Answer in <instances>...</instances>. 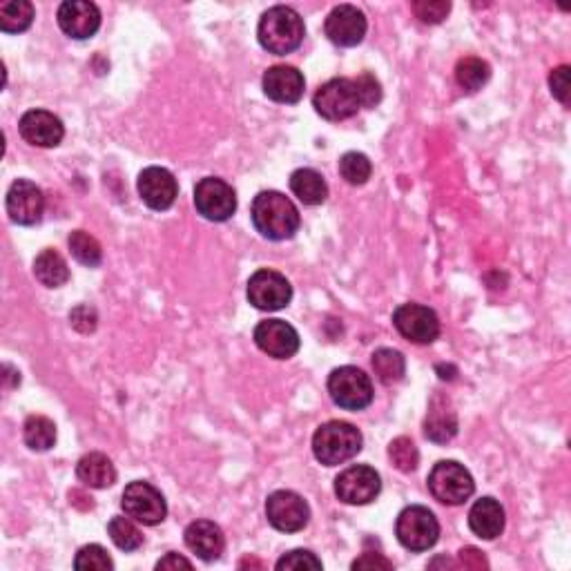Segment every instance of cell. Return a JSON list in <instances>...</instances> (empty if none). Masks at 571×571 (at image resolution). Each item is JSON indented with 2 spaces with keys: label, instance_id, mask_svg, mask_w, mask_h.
Returning <instances> with one entry per match:
<instances>
[{
  "label": "cell",
  "instance_id": "cell-14",
  "mask_svg": "<svg viewBox=\"0 0 571 571\" xmlns=\"http://www.w3.org/2000/svg\"><path fill=\"white\" fill-rule=\"evenodd\" d=\"M5 208L9 219L18 226H34L41 221L45 210L43 190L27 179H18L7 190Z\"/></svg>",
  "mask_w": 571,
  "mask_h": 571
},
{
  "label": "cell",
  "instance_id": "cell-31",
  "mask_svg": "<svg viewBox=\"0 0 571 571\" xmlns=\"http://www.w3.org/2000/svg\"><path fill=\"white\" fill-rule=\"evenodd\" d=\"M67 244H70V250H72V255L74 259L79 261V264L87 266V268H96V266H101V261H103V250H101V244L96 241L90 232H85V230H74L70 239H67Z\"/></svg>",
  "mask_w": 571,
  "mask_h": 571
},
{
  "label": "cell",
  "instance_id": "cell-6",
  "mask_svg": "<svg viewBox=\"0 0 571 571\" xmlns=\"http://www.w3.org/2000/svg\"><path fill=\"white\" fill-rule=\"evenodd\" d=\"M328 393L346 411H362L373 402V382L357 366H340L328 377Z\"/></svg>",
  "mask_w": 571,
  "mask_h": 571
},
{
  "label": "cell",
  "instance_id": "cell-17",
  "mask_svg": "<svg viewBox=\"0 0 571 571\" xmlns=\"http://www.w3.org/2000/svg\"><path fill=\"white\" fill-rule=\"evenodd\" d=\"M137 188H139V195L145 206L152 210L172 208V203L177 201V195H179V183L177 179H174V174L159 166L145 168L139 174Z\"/></svg>",
  "mask_w": 571,
  "mask_h": 571
},
{
  "label": "cell",
  "instance_id": "cell-33",
  "mask_svg": "<svg viewBox=\"0 0 571 571\" xmlns=\"http://www.w3.org/2000/svg\"><path fill=\"white\" fill-rule=\"evenodd\" d=\"M373 166L366 154L362 152H346L340 159V174L346 183L351 186H364L371 179Z\"/></svg>",
  "mask_w": 571,
  "mask_h": 571
},
{
  "label": "cell",
  "instance_id": "cell-7",
  "mask_svg": "<svg viewBox=\"0 0 571 571\" xmlns=\"http://www.w3.org/2000/svg\"><path fill=\"white\" fill-rule=\"evenodd\" d=\"M315 112L326 121H346L362 108L353 79H331L313 96Z\"/></svg>",
  "mask_w": 571,
  "mask_h": 571
},
{
  "label": "cell",
  "instance_id": "cell-16",
  "mask_svg": "<svg viewBox=\"0 0 571 571\" xmlns=\"http://www.w3.org/2000/svg\"><path fill=\"white\" fill-rule=\"evenodd\" d=\"M255 344L259 351L275 360H290L299 351V335L284 319H266L255 328Z\"/></svg>",
  "mask_w": 571,
  "mask_h": 571
},
{
  "label": "cell",
  "instance_id": "cell-44",
  "mask_svg": "<svg viewBox=\"0 0 571 571\" xmlns=\"http://www.w3.org/2000/svg\"><path fill=\"white\" fill-rule=\"evenodd\" d=\"M239 567L241 569H246V567H257V569H264V563H259V560H255V558H244L239 563Z\"/></svg>",
  "mask_w": 571,
  "mask_h": 571
},
{
  "label": "cell",
  "instance_id": "cell-29",
  "mask_svg": "<svg viewBox=\"0 0 571 571\" xmlns=\"http://www.w3.org/2000/svg\"><path fill=\"white\" fill-rule=\"evenodd\" d=\"M34 23V5L27 0H7L0 5V29L5 34H21Z\"/></svg>",
  "mask_w": 571,
  "mask_h": 571
},
{
  "label": "cell",
  "instance_id": "cell-21",
  "mask_svg": "<svg viewBox=\"0 0 571 571\" xmlns=\"http://www.w3.org/2000/svg\"><path fill=\"white\" fill-rule=\"evenodd\" d=\"M183 538H186L188 549L192 554H197V558H201L203 563H215L226 549L224 531L212 520L190 522Z\"/></svg>",
  "mask_w": 571,
  "mask_h": 571
},
{
  "label": "cell",
  "instance_id": "cell-4",
  "mask_svg": "<svg viewBox=\"0 0 571 571\" xmlns=\"http://www.w3.org/2000/svg\"><path fill=\"white\" fill-rule=\"evenodd\" d=\"M427 485L435 500L451 507L467 502L476 491L473 476L456 460H442L435 464L429 473Z\"/></svg>",
  "mask_w": 571,
  "mask_h": 571
},
{
  "label": "cell",
  "instance_id": "cell-42",
  "mask_svg": "<svg viewBox=\"0 0 571 571\" xmlns=\"http://www.w3.org/2000/svg\"><path fill=\"white\" fill-rule=\"evenodd\" d=\"M353 569H393L391 560H386L382 554H362L357 560H353Z\"/></svg>",
  "mask_w": 571,
  "mask_h": 571
},
{
  "label": "cell",
  "instance_id": "cell-2",
  "mask_svg": "<svg viewBox=\"0 0 571 571\" xmlns=\"http://www.w3.org/2000/svg\"><path fill=\"white\" fill-rule=\"evenodd\" d=\"M306 36V27L302 16H299L293 7L277 5L270 7L268 12L261 16L257 27V38L266 52L286 56L295 52L302 45Z\"/></svg>",
  "mask_w": 571,
  "mask_h": 571
},
{
  "label": "cell",
  "instance_id": "cell-11",
  "mask_svg": "<svg viewBox=\"0 0 571 571\" xmlns=\"http://www.w3.org/2000/svg\"><path fill=\"white\" fill-rule=\"evenodd\" d=\"M382 491V480L369 464H355L335 478V496L344 505H369Z\"/></svg>",
  "mask_w": 571,
  "mask_h": 571
},
{
  "label": "cell",
  "instance_id": "cell-9",
  "mask_svg": "<svg viewBox=\"0 0 571 571\" xmlns=\"http://www.w3.org/2000/svg\"><path fill=\"white\" fill-rule=\"evenodd\" d=\"M266 518L270 525L284 534H297L311 520V507L295 491H275L266 500Z\"/></svg>",
  "mask_w": 571,
  "mask_h": 571
},
{
  "label": "cell",
  "instance_id": "cell-22",
  "mask_svg": "<svg viewBox=\"0 0 571 571\" xmlns=\"http://www.w3.org/2000/svg\"><path fill=\"white\" fill-rule=\"evenodd\" d=\"M424 435L435 444H447L458 435V415L444 395H435L429 404Z\"/></svg>",
  "mask_w": 571,
  "mask_h": 571
},
{
  "label": "cell",
  "instance_id": "cell-43",
  "mask_svg": "<svg viewBox=\"0 0 571 571\" xmlns=\"http://www.w3.org/2000/svg\"><path fill=\"white\" fill-rule=\"evenodd\" d=\"M179 567H183V569H192V563L188 558H183V556H179V554H168L166 558H161L159 563H157V569L161 571V569H179Z\"/></svg>",
  "mask_w": 571,
  "mask_h": 571
},
{
  "label": "cell",
  "instance_id": "cell-5",
  "mask_svg": "<svg viewBox=\"0 0 571 571\" xmlns=\"http://www.w3.org/2000/svg\"><path fill=\"white\" fill-rule=\"evenodd\" d=\"M395 536L404 549L427 551L438 543L440 522L427 507L411 505L402 509L398 520H395Z\"/></svg>",
  "mask_w": 571,
  "mask_h": 571
},
{
  "label": "cell",
  "instance_id": "cell-19",
  "mask_svg": "<svg viewBox=\"0 0 571 571\" xmlns=\"http://www.w3.org/2000/svg\"><path fill=\"white\" fill-rule=\"evenodd\" d=\"M21 137L36 148H56L65 137L63 121L47 110H29L18 121Z\"/></svg>",
  "mask_w": 571,
  "mask_h": 571
},
{
  "label": "cell",
  "instance_id": "cell-37",
  "mask_svg": "<svg viewBox=\"0 0 571 571\" xmlns=\"http://www.w3.org/2000/svg\"><path fill=\"white\" fill-rule=\"evenodd\" d=\"M353 85L360 96L362 108H375L382 101V85L375 79L371 72H362L357 79H353Z\"/></svg>",
  "mask_w": 571,
  "mask_h": 571
},
{
  "label": "cell",
  "instance_id": "cell-30",
  "mask_svg": "<svg viewBox=\"0 0 571 571\" xmlns=\"http://www.w3.org/2000/svg\"><path fill=\"white\" fill-rule=\"evenodd\" d=\"M373 371L377 380L384 384L400 382L406 373V360L400 351L395 348H377L373 353Z\"/></svg>",
  "mask_w": 571,
  "mask_h": 571
},
{
  "label": "cell",
  "instance_id": "cell-12",
  "mask_svg": "<svg viewBox=\"0 0 571 571\" xmlns=\"http://www.w3.org/2000/svg\"><path fill=\"white\" fill-rule=\"evenodd\" d=\"M393 326L413 344H433L440 337V319L429 306L402 304L395 308Z\"/></svg>",
  "mask_w": 571,
  "mask_h": 571
},
{
  "label": "cell",
  "instance_id": "cell-39",
  "mask_svg": "<svg viewBox=\"0 0 571 571\" xmlns=\"http://www.w3.org/2000/svg\"><path fill=\"white\" fill-rule=\"evenodd\" d=\"M549 87L551 94H554L560 103L569 105V65H560L556 70H551Z\"/></svg>",
  "mask_w": 571,
  "mask_h": 571
},
{
  "label": "cell",
  "instance_id": "cell-36",
  "mask_svg": "<svg viewBox=\"0 0 571 571\" xmlns=\"http://www.w3.org/2000/svg\"><path fill=\"white\" fill-rule=\"evenodd\" d=\"M411 9H413V14L418 16L422 23L438 25V23L444 21V18L449 16L451 3H447V0H415V3L411 5Z\"/></svg>",
  "mask_w": 571,
  "mask_h": 571
},
{
  "label": "cell",
  "instance_id": "cell-26",
  "mask_svg": "<svg viewBox=\"0 0 571 571\" xmlns=\"http://www.w3.org/2000/svg\"><path fill=\"white\" fill-rule=\"evenodd\" d=\"M34 277L47 288H58L70 279V268H67V261L56 250L47 248L34 259Z\"/></svg>",
  "mask_w": 571,
  "mask_h": 571
},
{
  "label": "cell",
  "instance_id": "cell-35",
  "mask_svg": "<svg viewBox=\"0 0 571 571\" xmlns=\"http://www.w3.org/2000/svg\"><path fill=\"white\" fill-rule=\"evenodd\" d=\"M74 567L79 571H112L114 563L101 545H85L76 554Z\"/></svg>",
  "mask_w": 571,
  "mask_h": 571
},
{
  "label": "cell",
  "instance_id": "cell-10",
  "mask_svg": "<svg viewBox=\"0 0 571 571\" xmlns=\"http://www.w3.org/2000/svg\"><path fill=\"white\" fill-rule=\"evenodd\" d=\"M248 302L259 311H282L293 299V286L277 270L261 268L248 279Z\"/></svg>",
  "mask_w": 571,
  "mask_h": 571
},
{
  "label": "cell",
  "instance_id": "cell-28",
  "mask_svg": "<svg viewBox=\"0 0 571 571\" xmlns=\"http://www.w3.org/2000/svg\"><path fill=\"white\" fill-rule=\"evenodd\" d=\"M491 79V67L478 56H464L456 65V81L464 92H478Z\"/></svg>",
  "mask_w": 571,
  "mask_h": 571
},
{
  "label": "cell",
  "instance_id": "cell-38",
  "mask_svg": "<svg viewBox=\"0 0 571 571\" xmlns=\"http://www.w3.org/2000/svg\"><path fill=\"white\" fill-rule=\"evenodd\" d=\"M279 571L293 569V571H302V569H322V560H319L313 551L308 549H295L288 551L286 556H282L277 560L275 565Z\"/></svg>",
  "mask_w": 571,
  "mask_h": 571
},
{
  "label": "cell",
  "instance_id": "cell-20",
  "mask_svg": "<svg viewBox=\"0 0 571 571\" xmlns=\"http://www.w3.org/2000/svg\"><path fill=\"white\" fill-rule=\"evenodd\" d=\"M264 92L270 101L293 105L299 103L304 96V74L293 65H275L268 67L264 74Z\"/></svg>",
  "mask_w": 571,
  "mask_h": 571
},
{
  "label": "cell",
  "instance_id": "cell-40",
  "mask_svg": "<svg viewBox=\"0 0 571 571\" xmlns=\"http://www.w3.org/2000/svg\"><path fill=\"white\" fill-rule=\"evenodd\" d=\"M96 311L92 306H87V304H81V306H76L74 311L70 313V322L72 326L76 328V331H81V333H92L94 328H96Z\"/></svg>",
  "mask_w": 571,
  "mask_h": 571
},
{
  "label": "cell",
  "instance_id": "cell-15",
  "mask_svg": "<svg viewBox=\"0 0 571 571\" xmlns=\"http://www.w3.org/2000/svg\"><path fill=\"white\" fill-rule=\"evenodd\" d=\"M366 16L362 9L355 5H340L328 14L324 23V32L328 41L340 47H355L364 41L366 36Z\"/></svg>",
  "mask_w": 571,
  "mask_h": 571
},
{
  "label": "cell",
  "instance_id": "cell-3",
  "mask_svg": "<svg viewBox=\"0 0 571 571\" xmlns=\"http://www.w3.org/2000/svg\"><path fill=\"white\" fill-rule=\"evenodd\" d=\"M364 438L357 427L348 422H326L313 435V453L315 458L326 467H337L353 460L362 451Z\"/></svg>",
  "mask_w": 571,
  "mask_h": 571
},
{
  "label": "cell",
  "instance_id": "cell-23",
  "mask_svg": "<svg viewBox=\"0 0 571 571\" xmlns=\"http://www.w3.org/2000/svg\"><path fill=\"white\" fill-rule=\"evenodd\" d=\"M469 527L482 540H496L505 531V509L496 498H480L469 511Z\"/></svg>",
  "mask_w": 571,
  "mask_h": 571
},
{
  "label": "cell",
  "instance_id": "cell-1",
  "mask_svg": "<svg viewBox=\"0 0 571 571\" xmlns=\"http://www.w3.org/2000/svg\"><path fill=\"white\" fill-rule=\"evenodd\" d=\"M250 217H253L259 235L270 241L295 237L299 224H302L295 203L277 190L259 192L253 201V208H250Z\"/></svg>",
  "mask_w": 571,
  "mask_h": 571
},
{
  "label": "cell",
  "instance_id": "cell-25",
  "mask_svg": "<svg viewBox=\"0 0 571 571\" xmlns=\"http://www.w3.org/2000/svg\"><path fill=\"white\" fill-rule=\"evenodd\" d=\"M290 190L304 206H322L328 197V186L322 174L313 168H299L290 174Z\"/></svg>",
  "mask_w": 571,
  "mask_h": 571
},
{
  "label": "cell",
  "instance_id": "cell-41",
  "mask_svg": "<svg viewBox=\"0 0 571 571\" xmlns=\"http://www.w3.org/2000/svg\"><path fill=\"white\" fill-rule=\"evenodd\" d=\"M458 558H460L462 567H467V569H476V571L489 569V563H487L485 554H482V551L476 549V547H464V549H460Z\"/></svg>",
  "mask_w": 571,
  "mask_h": 571
},
{
  "label": "cell",
  "instance_id": "cell-18",
  "mask_svg": "<svg viewBox=\"0 0 571 571\" xmlns=\"http://www.w3.org/2000/svg\"><path fill=\"white\" fill-rule=\"evenodd\" d=\"M56 21L67 36L76 38V41H85V38H92L99 32L101 12L99 7L87 3V0H67L58 7Z\"/></svg>",
  "mask_w": 571,
  "mask_h": 571
},
{
  "label": "cell",
  "instance_id": "cell-8",
  "mask_svg": "<svg viewBox=\"0 0 571 571\" xmlns=\"http://www.w3.org/2000/svg\"><path fill=\"white\" fill-rule=\"evenodd\" d=\"M121 507L125 511V516H130L132 520H137L141 525L148 527L159 525V522H163L168 516L166 498L161 496V491L157 487H152L150 482L143 480H134L125 487Z\"/></svg>",
  "mask_w": 571,
  "mask_h": 571
},
{
  "label": "cell",
  "instance_id": "cell-24",
  "mask_svg": "<svg viewBox=\"0 0 571 571\" xmlns=\"http://www.w3.org/2000/svg\"><path fill=\"white\" fill-rule=\"evenodd\" d=\"M76 478L90 489H108L116 482V469L105 453H87L76 464Z\"/></svg>",
  "mask_w": 571,
  "mask_h": 571
},
{
  "label": "cell",
  "instance_id": "cell-32",
  "mask_svg": "<svg viewBox=\"0 0 571 571\" xmlns=\"http://www.w3.org/2000/svg\"><path fill=\"white\" fill-rule=\"evenodd\" d=\"M108 534L112 538V543L119 547L121 551H137L143 545V534L139 531V527L134 525L132 518H123V516H114L108 525Z\"/></svg>",
  "mask_w": 571,
  "mask_h": 571
},
{
  "label": "cell",
  "instance_id": "cell-27",
  "mask_svg": "<svg viewBox=\"0 0 571 571\" xmlns=\"http://www.w3.org/2000/svg\"><path fill=\"white\" fill-rule=\"evenodd\" d=\"M23 440L32 451H50L56 444V424L45 415H29L23 424Z\"/></svg>",
  "mask_w": 571,
  "mask_h": 571
},
{
  "label": "cell",
  "instance_id": "cell-34",
  "mask_svg": "<svg viewBox=\"0 0 571 571\" xmlns=\"http://www.w3.org/2000/svg\"><path fill=\"white\" fill-rule=\"evenodd\" d=\"M389 458L395 464V469L402 473H411L418 469L420 464V451L415 447V442L406 435H400L389 444Z\"/></svg>",
  "mask_w": 571,
  "mask_h": 571
},
{
  "label": "cell",
  "instance_id": "cell-13",
  "mask_svg": "<svg viewBox=\"0 0 571 571\" xmlns=\"http://www.w3.org/2000/svg\"><path fill=\"white\" fill-rule=\"evenodd\" d=\"M197 212L208 221H228L237 210V195L224 179L206 177L195 186Z\"/></svg>",
  "mask_w": 571,
  "mask_h": 571
}]
</instances>
